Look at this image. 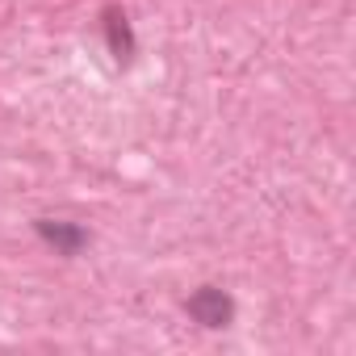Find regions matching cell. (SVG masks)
<instances>
[{"instance_id":"obj_1","label":"cell","mask_w":356,"mask_h":356,"mask_svg":"<svg viewBox=\"0 0 356 356\" xmlns=\"http://www.w3.org/2000/svg\"><path fill=\"white\" fill-rule=\"evenodd\" d=\"M185 310H189L193 323H202V327H210V331L231 327V318H235V302H231V293L218 289V285H202V289H193L189 302H185Z\"/></svg>"},{"instance_id":"obj_2","label":"cell","mask_w":356,"mask_h":356,"mask_svg":"<svg viewBox=\"0 0 356 356\" xmlns=\"http://www.w3.org/2000/svg\"><path fill=\"white\" fill-rule=\"evenodd\" d=\"M34 231H38V239L42 243H51L59 256H80L84 248H88V231L80 227V222H59V218H38L34 222Z\"/></svg>"},{"instance_id":"obj_3","label":"cell","mask_w":356,"mask_h":356,"mask_svg":"<svg viewBox=\"0 0 356 356\" xmlns=\"http://www.w3.org/2000/svg\"><path fill=\"white\" fill-rule=\"evenodd\" d=\"M105 38H109L113 59H118V63H130V55H134V34H130V17H126L118 5L105 9Z\"/></svg>"}]
</instances>
